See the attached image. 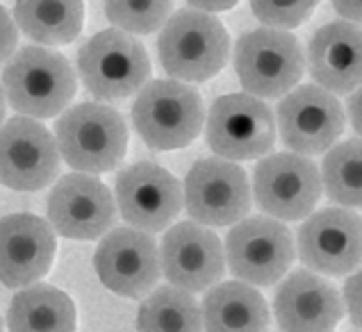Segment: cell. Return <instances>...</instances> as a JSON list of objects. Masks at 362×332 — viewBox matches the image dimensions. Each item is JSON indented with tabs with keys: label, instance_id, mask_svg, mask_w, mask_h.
I'll use <instances>...</instances> for the list:
<instances>
[{
	"label": "cell",
	"instance_id": "6da1fadb",
	"mask_svg": "<svg viewBox=\"0 0 362 332\" xmlns=\"http://www.w3.org/2000/svg\"><path fill=\"white\" fill-rule=\"evenodd\" d=\"M3 93L16 114L53 119L76 98V71L64 55L46 46H23L5 61Z\"/></svg>",
	"mask_w": 362,
	"mask_h": 332
},
{
	"label": "cell",
	"instance_id": "7a4b0ae2",
	"mask_svg": "<svg viewBox=\"0 0 362 332\" xmlns=\"http://www.w3.org/2000/svg\"><path fill=\"white\" fill-rule=\"evenodd\" d=\"M59 158L74 171L98 175L115 171L128 150V126L123 117L103 102H80L55 123Z\"/></svg>",
	"mask_w": 362,
	"mask_h": 332
},
{
	"label": "cell",
	"instance_id": "3957f363",
	"mask_svg": "<svg viewBox=\"0 0 362 332\" xmlns=\"http://www.w3.org/2000/svg\"><path fill=\"white\" fill-rule=\"evenodd\" d=\"M160 30V64L173 80L205 82L219 73L228 61V30L210 12L180 9L169 16Z\"/></svg>",
	"mask_w": 362,
	"mask_h": 332
},
{
	"label": "cell",
	"instance_id": "277c9868",
	"mask_svg": "<svg viewBox=\"0 0 362 332\" xmlns=\"http://www.w3.org/2000/svg\"><path fill=\"white\" fill-rule=\"evenodd\" d=\"M205 123L201 93L180 80H153L139 89L132 105V126L153 150L185 148Z\"/></svg>",
	"mask_w": 362,
	"mask_h": 332
},
{
	"label": "cell",
	"instance_id": "5b68a950",
	"mask_svg": "<svg viewBox=\"0 0 362 332\" xmlns=\"http://www.w3.org/2000/svg\"><path fill=\"white\" fill-rule=\"evenodd\" d=\"M78 76L94 98L121 102L148 82L151 59L139 39L110 28L80 48Z\"/></svg>",
	"mask_w": 362,
	"mask_h": 332
},
{
	"label": "cell",
	"instance_id": "8992f818",
	"mask_svg": "<svg viewBox=\"0 0 362 332\" xmlns=\"http://www.w3.org/2000/svg\"><path fill=\"white\" fill-rule=\"evenodd\" d=\"M235 73L255 98H281L303 78L305 59L298 39L287 30L257 28L235 44Z\"/></svg>",
	"mask_w": 362,
	"mask_h": 332
},
{
	"label": "cell",
	"instance_id": "52a82bcc",
	"mask_svg": "<svg viewBox=\"0 0 362 332\" xmlns=\"http://www.w3.org/2000/svg\"><path fill=\"white\" fill-rule=\"evenodd\" d=\"M223 255L237 280L253 287H272L289 271L296 246L289 227L278 219L253 216L235 223Z\"/></svg>",
	"mask_w": 362,
	"mask_h": 332
},
{
	"label": "cell",
	"instance_id": "ba28073f",
	"mask_svg": "<svg viewBox=\"0 0 362 332\" xmlns=\"http://www.w3.org/2000/svg\"><path fill=\"white\" fill-rule=\"evenodd\" d=\"M208 143L226 160H257L276 141L274 112L251 93H228L212 102L208 117Z\"/></svg>",
	"mask_w": 362,
	"mask_h": 332
},
{
	"label": "cell",
	"instance_id": "9c48e42d",
	"mask_svg": "<svg viewBox=\"0 0 362 332\" xmlns=\"http://www.w3.org/2000/svg\"><path fill=\"white\" fill-rule=\"evenodd\" d=\"M257 207L278 221H301L322 198L319 169L308 155L274 153L253 169Z\"/></svg>",
	"mask_w": 362,
	"mask_h": 332
},
{
	"label": "cell",
	"instance_id": "30bf717a",
	"mask_svg": "<svg viewBox=\"0 0 362 332\" xmlns=\"http://www.w3.org/2000/svg\"><path fill=\"white\" fill-rule=\"evenodd\" d=\"M185 210L196 223L235 225L251 212V186L246 171L223 158L196 162L185 178Z\"/></svg>",
	"mask_w": 362,
	"mask_h": 332
},
{
	"label": "cell",
	"instance_id": "8fae6325",
	"mask_svg": "<svg viewBox=\"0 0 362 332\" xmlns=\"http://www.w3.org/2000/svg\"><path fill=\"white\" fill-rule=\"evenodd\" d=\"M62 158L55 137L37 119L0 123V184L14 191H39L53 184Z\"/></svg>",
	"mask_w": 362,
	"mask_h": 332
},
{
	"label": "cell",
	"instance_id": "7c38bea8",
	"mask_svg": "<svg viewBox=\"0 0 362 332\" xmlns=\"http://www.w3.org/2000/svg\"><path fill=\"white\" fill-rule=\"evenodd\" d=\"M278 134L298 155L326 153L344 132V109L330 91L301 85L285 93L276 112Z\"/></svg>",
	"mask_w": 362,
	"mask_h": 332
},
{
	"label": "cell",
	"instance_id": "4fadbf2b",
	"mask_svg": "<svg viewBox=\"0 0 362 332\" xmlns=\"http://www.w3.org/2000/svg\"><path fill=\"white\" fill-rule=\"evenodd\" d=\"M48 221L66 239L94 242L117 223L115 196L96 175L69 173L48 196Z\"/></svg>",
	"mask_w": 362,
	"mask_h": 332
},
{
	"label": "cell",
	"instance_id": "5bb4252c",
	"mask_svg": "<svg viewBox=\"0 0 362 332\" xmlns=\"http://www.w3.org/2000/svg\"><path fill=\"white\" fill-rule=\"evenodd\" d=\"M117 210L130 227L144 232L167 230L182 212V184L153 162L126 166L117 178Z\"/></svg>",
	"mask_w": 362,
	"mask_h": 332
},
{
	"label": "cell",
	"instance_id": "9a60e30c",
	"mask_svg": "<svg viewBox=\"0 0 362 332\" xmlns=\"http://www.w3.org/2000/svg\"><path fill=\"white\" fill-rule=\"evenodd\" d=\"M160 271L185 292H203L226 273L223 244L210 227L194 221L171 225L160 242Z\"/></svg>",
	"mask_w": 362,
	"mask_h": 332
},
{
	"label": "cell",
	"instance_id": "2e32d148",
	"mask_svg": "<svg viewBox=\"0 0 362 332\" xmlns=\"http://www.w3.org/2000/svg\"><path fill=\"white\" fill-rule=\"evenodd\" d=\"M94 266L100 283L126 298H144L162 273L158 244L137 227H112L96 248Z\"/></svg>",
	"mask_w": 362,
	"mask_h": 332
},
{
	"label": "cell",
	"instance_id": "e0dca14e",
	"mask_svg": "<svg viewBox=\"0 0 362 332\" xmlns=\"http://www.w3.org/2000/svg\"><path fill=\"white\" fill-rule=\"evenodd\" d=\"M298 257L324 275H346L362 257L360 216L349 207H326L308 214L296 237Z\"/></svg>",
	"mask_w": 362,
	"mask_h": 332
},
{
	"label": "cell",
	"instance_id": "ac0fdd59",
	"mask_svg": "<svg viewBox=\"0 0 362 332\" xmlns=\"http://www.w3.org/2000/svg\"><path fill=\"white\" fill-rule=\"evenodd\" d=\"M55 230L41 216L9 214L0 219V283L23 289L39 283L55 259Z\"/></svg>",
	"mask_w": 362,
	"mask_h": 332
},
{
	"label": "cell",
	"instance_id": "d6986e66",
	"mask_svg": "<svg viewBox=\"0 0 362 332\" xmlns=\"http://www.w3.org/2000/svg\"><path fill=\"white\" fill-rule=\"evenodd\" d=\"M276 324L283 332H335L344 316L342 298L328 280L313 271H294L274 298Z\"/></svg>",
	"mask_w": 362,
	"mask_h": 332
},
{
	"label": "cell",
	"instance_id": "ffe728a7",
	"mask_svg": "<svg viewBox=\"0 0 362 332\" xmlns=\"http://www.w3.org/2000/svg\"><path fill=\"white\" fill-rule=\"evenodd\" d=\"M308 69L317 85L330 93L356 91L362 78L360 28L351 20L319 28L308 46Z\"/></svg>",
	"mask_w": 362,
	"mask_h": 332
},
{
	"label": "cell",
	"instance_id": "44dd1931",
	"mask_svg": "<svg viewBox=\"0 0 362 332\" xmlns=\"http://www.w3.org/2000/svg\"><path fill=\"white\" fill-rule=\"evenodd\" d=\"M201 321L205 332H269V307L253 285L233 280L210 289Z\"/></svg>",
	"mask_w": 362,
	"mask_h": 332
},
{
	"label": "cell",
	"instance_id": "7402d4cb",
	"mask_svg": "<svg viewBox=\"0 0 362 332\" xmlns=\"http://www.w3.org/2000/svg\"><path fill=\"white\" fill-rule=\"evenodd\" d=\"M7 328L9 332H76V303L53 285H28L12 298Z\"/></svg>",
	"mask_w": 362,
	"mask_h": 332
},
{
	"label": "cell",
	"instance_id": "603a6c76",
	"mask_svg": "<svg viewBox=\"0 0 362 332\" xmlns=\"http://www.w3.org/2000/svg\"><path fill=\"white\" fill-rule=\"evenodd\" d=\"M14 23L39 46H66L82 32V0H16Z\"/></svg>",
	"mask_w": 362,
	"mask_h": 332
},
{
	"label": "cell",
	"instance_id": "cb8c5ba5",
	"mask_svg": "<svg viewBox=\"0 0 362 332\" xmlns=\"http://www.w3.org/2000/svg\"><path fill=\"white\" fill-rule=\"evenodd\" d=\"M201 305L178 287H160L144 300L137 332H201Z\"/></svg>",
	"mask_w": 362,
	"mask_h": 332
},
{
	"label": "cell",
	"instance_id": "d4e9b609",
	"mask_svg": "<svg viewBox=\"0 0 362 332\" xmlns=\"http://www.w3.org/2000/svg\"><path fill=\"white\" fill-rule=\"evenodd\" d=\"M322 173V189L333 203L342 207H360L362 201V146L360 139H349L330 146Z\"/></svg>",
	"mask_w": 362,
	"mask_h": 332
},
{
	"label": "cell",
	"instance_id": "484cf974",
	"mask_svg": "<svg viewBox=\"0 0 362 332\" xmlns=\"http://www.w3.org/2000/svg\"><path fill=\"white\" fill-rule=\"evenodd\" d=\"M173 0H105V16L128 35H153L171 16Z\"/></svg>",
	"mask_w": 362,
	"mask_h": 332
},
{
	"label": "cell",
	"instance_id": "4316f807",
	"mask_svg": "<svg viewBox=\"0 0 362 332\" xmlns=\"http://www.w3.org/2000/svg\"><path fill=\"white\" fill-rule=\"evenodd\" d=\"M319 0H251L260 23L278 30H294L313 16Z\"/></svg>",
	"mask_w": 362,
	"mask_h": 332
},
{
	"label": "cell",
	"instance_id": "83f0119b",
	"mask_svg": "<svg viewBox=\"0 0 362 332\" xmlns=\"http://www.w3.org/2000/svg\"><path fill=\"white\" fill-rule=\"evenodd\" d=\"M18 46V28L7 9L0 5V66L14 55Z\"/></svg>",
	"mask_w": 362,
	"mask_h": 332
},
{
	"label": "cell",
	"instance_id": "f1b7e54d",
	"mask_svg": "<svg viewBox=\"0 0 362 332\" xmlns=\"http://www.w3.org/2000/svg\"><path fill=\"white\" fill-rule=\"evenodd\" d=\"M344 303L354 326H360V273L351 275L344 285Z\"/></svg>",
	"mask_w": 362,
	"mask_h": 332
},
{
	"label": "cell",
	"instance_id": "f546056e",
	"mask_svg": "<svg viewBox=\"0 0 362 332\" xmlns=\"http://www.w3.org/2000/svg\"><path fill=\"white\" fill-rule=\"evenodd\" d=\"M335 7V12L339 16H344V20L351 23H358L362 16V0H330Z\"/></svg>",
	"mask_w": 362,
	"mask_h": 332
},
{
	"label": "cell",
	"instance_id": "4dcf8cb0",
	"mask_svg": "<svg viewBox=\"0 0 362 332\" xmlns=\"http://www.w3.org/2000/svg\"><path fill=\"white\" fill-rule=\"evenodd\" d=\"M187 3L201 12H226V9H233L240 0H187Z\"/></svg>",
	"mask_w": 362,
	"mask_h": 332
},
{
	"label": "cell",
	"instance_id": "1f68e13d",
	"mask_svg": "<svg viewBox=\"0 0 362 332\" xmlns=\"http://www.w3.org/2000/svg\"><path fill=\"white\" fill-rule=\"evenodd\" d=\"M351 121H354L356 132H360V91H354L351 96Z\"/></svg>",
	"mask_w": 362,
	"mask_h": 332
},
{
	"label": "cell",
	"instance_id": "d6a6232c",
	"mask_svg": "<svg viewBox=\"0 0 362 332\" xmlns=\"http://www.w3.org/2000/svg\"><path fill=\"white\" fill-rule=\"evenodd\" d=\"M5 112H7V100H5V93L3 87H0V123L5 121Z\"/></svg>",
	"mask_w": 362,
	"mask_h": 332
},
{
	"label": "cell",
	"instance_id": "836d02e7",
	"mask_svg": "<svg viewBox=\"0 0 362 332\" xmlns=\"http://www.w3.org/2000/svg\"><path fill=\"white\" fill-rule=\"evenodd\" d=\"M0 332H3V316H0Z\"/></svg>",
	"mask_w": 362,
	"mask_h": 332
}]
</instances>
